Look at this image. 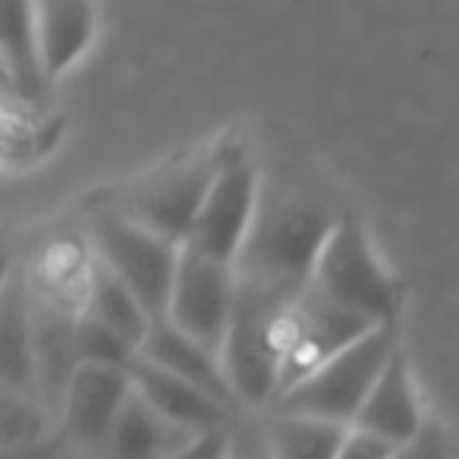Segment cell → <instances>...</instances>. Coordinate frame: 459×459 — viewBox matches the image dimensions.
Segmentation results:
<instances>
[{
  "label": "cell",
  "mask_w": 459,
  "mask_h": 459,
  "mask_svg": "<svg viewBox=\"0 0 459 459\" xmlns=\"http://www.w3.org/2000/svg\"><path fill=\"white\" fill-rule=\"evenodd\" d=\"M227 459H277L264 434V421H233L230 425Z\"/></svg>",
  "instance_id": "7402d4cb"
},
{
  "label": "cell",
  "mask_w": 459,
  "mask_h": 459,
  "mask_svg": "<svg viewBox=\"0 0 459 459\" xmlns=\"http://www.w3.org/2000/svg\"><path fill=\"white\" fill-rule=\"evenodd\" d=\"M57 415L45 403L35 400V396L4 390V428H0L4 453L29 450V446L45 444V440L57 437Z\"/></svg>",
  "instance_id": "ffe728a7"
},
{
  "label": "cell",
  "mask_w": 459,
  "mask_h": 459,
  "mask_svg": "<svg viewBox=\"0 0 459 459\" xmlns=\"http://www.w3.org/2000/svg\"><path fill=\"white\" fill-rule=\"evenodd\" d=\"M337 217L306 202H262L255 227L249 233L237 274L243 281L283 293L290 299L312 287L315 264L321 258Z\"/></svg>",
  "instance_id": "6da1fadb"
},
{
  "label": "cell",
  "mask_w": 459,
  "mask_h": 459,
  "mask_svg": "<svg viewBox=\"0 0 459 459\" xmlns=\"http://www.w3.org/2000/svg\"><path fill=\"white\" fill-rule=\"evenodd\" d=\"M129 381H133V390L148 406L158 409L164 419H170L173 425L186 428L192 434L227 431L233 425V409L221 406L208 394L186 384L183 377L170 375V371L158 368V365L145 362V359H135L133 362Z\"/></svg>",
  "instance_id": "7c38bea8"
},
{
  "label": "cell",
  "mask_w": 459,
  "mask_h": 459,
  "mask_svg": "<svg viewBox=\"0 0 459 459\" xmlns=\"http://www.w3.org/2000/svg\"><path fill=\"white\" fill-rule=\"evenodd\" d=\"M217 164H221V148L170 160L129 186L114 208L139 227L186 246L214 183Z\"/></svg>",
  "instance_id": "8992f818"
},
{
  "label": "cell",
  "mask_w": 459,
  "mask_h": 459,
  "mask_svg": "<svg viewBox=\"0 0 459 459\" xmlns=\"http://www.w3.org/2000/svg\"><path fill=\"white\" fill-rule=\"evenodd\" d=\"M0 66H4V98L7 101L48 108L54 85L48 82L45 64H41L39 32H35V4H22V0L4 4Z\"/></svg>",
  "instance_id": "4fadbf2b"
},
{
  "label": "cell",
  "mask_w": 459,
  "mask_h": 459,
  "mask_svg": "<svg viewBox=\"0 0 459 459\" xmlns=\"http://www.w3.org/2000/svg\"><path fill=\"white\" fill-rule=\"evenodd\" d=\"M290 302V296L239 277L237 308L221 352L239 406L271 409L281 396V321Z\"/></svg>",
  "instance_id": "7a4b0ae2"
},
{
  "label": "cell",
  "mask_w": 459,
  "mask_h": 459,
  "mask_svg": "<svg viewBox=\"0 0 459 459\" xmlns=\"http://www.w3.org/2000/svg\"><path fill=\"white\" fill-rule=\"evenodd\" d=\"M371 331H377V325L333 306L308 287L290 302L281 321V394L306 381Z\"/></svg>",
  "instance_id": "ba28073f"
},
{
  "label": "cell",
  "mask_w": 459,
  "mask_h": 459,
  "mask_svg": "<svg viewBox=\"0 0 459 459\" xmlns=\"http://www.w3.org/2000/svg\"><path fill=\"white\" fill-rule=\"evenodd\" d=\"M262 421L277 459H337L350 431L346 425L287 412H268Z\"/></svg>",
  "instance_id": "ac0fdd59"
},
{
  "label": "cell",
  "mask_w": 459,
  "mask_h": 459,
  "mask_svg": "<svg viewBox=\"0 0 459 459\" xmlns=\"http://www.w3.org/2000/svg\"><path fill=\"white\" fill-rule=\"evenodd\" d=\"M195 437H202V434L173 425L133 390L101 459H170L183 453Z\"/></svg>",
  "instance_id": "2e32d148"
},
{
  "label": "cell",
  "mask_w": 459,
  "mask_h": 459,
  "mask_svg": "<svg viewBox=\"0 0 459 459\" xmlns=\"http://www.w3.org/2000/svg\"><path fill=\"white\" fill-rule=\"evenodd\" d=\"M139 359L170 371V375L183 377L186 384H192V387H198L202 394H208L211 400H217L221 406H227V409L237 406V396H233V387H230L223 359L214 356L211 350H204V346L195 343L192 337L179 333L177 327L167 325V321L152 327Z\"/></svg>",
  "instance_id": "5bb4252c"
},
{
  "label": "cell",
  "mask_w": 459,
  "mask_h": 459,
  "mask_svg": "<svg viewBox=\"0 0 459 459\" xmlns=\"http://www.w3.org/2000/svg\"><path fill=\"white\" fill-rule=\"evenodd\" d=\"M129 396H133V381L126 368L79 365L57 412L64 444L101 459Z\"/></svg>",
  "instance_id": "30bf717a"
},
{
  "label": "cell",
  "mask_w": 459,
  "mask_h": 459,
  "mask_svg": "<svg viewBox=\"0 0 459 459\" xmlns=\"http://www.w3.org/2000/svg\"><path fill=\"white\" fill-rule=\"evenodd\" d=\"M76 346H79V365H110V368H133V362L139 359V352L110 327H104L101 321H95L91 315H79V331H76Z\"/></svg>",
  "instance_id": "44dd1931"
},
{
  "label": "cell",
  "mask_w": 459,
  "mask_h": 459,
  "mask_svg": "<svg viewBox=\"0 0 459 459\" xmlns=\"http://www.w3.org/2000/svg\"><path fill=\"white\" fill-rule=\"evenodd\" d=\"M82 315H91L104 327L120 333L135 352H142V346H145L148 333L154 327L152 315L139 306V299L123 283H117L98 262H95V274H91L89 299H85Z\"/></svg>",
  "instance_id": "d6986e66"
},
{
  "label": "cell",
  "mask_w": 459,
  "mask_h": 459,
  "mask_svg": "<svg viewBox=\"0 0 459 459\" xmlns=\"http://www.w3.org/2000/svg\"><path fill=\"white\" fill-rule=\"evenodd\" d=\"M35 32H39L41 64L48 82H60L82 60L98 32V7L82 0H51L35 4Z\"/></svg>",
  "instance_id": "9a60e30c"
},
{
  "label": "cell",
  "mask_w": 459,
  "mask_h": 459,
  "mask_svg": "<svg viewBox=\"0 0 459 459\" xmlns=\"http://www.w3.org/2000/svg\"><path fill=\"white\" fill-rule=\"evenodd\" d=\"M396 350H400L396 327H377L368 337H362L350 350L340 352L337 359L321 365L306 381H299L287 394L277 396V403L268 412L306 415V419L352 428V421L362 412L365 400L375 390L377 377L384 375Z\"/></svg>",
  "instance_id": "5b68a950"
},
{
  "label": "cell",
  "mask_w": 459,
  "mask_h": 459,
  "mask_svg": "<svg viewBox=\"0 0 459 459\" xmlns=\"http://www.w3.org/2000/svg\"><path fill=\"white\" fill-rule=\"evenodd\" d=\"M89 249L95 262L139 299L154 325L167 318L183 246L139 227L117 208H108L91 221Z\"/></svg>",
  "instance_id": "277c9868"
},
{
  "label": "cell",
  "mask_w": 459,
  "mask_h": 459,
  "mask_svg": "<svg viewBox=\"0 0 459 459\" xmlns=\"http://www.w3.org/2000/svg\"><path fill=\"white\" fill-rule=\"evenodd\" d=\"M394 459H453L450 444H446V434L437 421H428V428L421 431V437L415 444L403 446Z\"/></svg>",
  "instance_id": "cb8c5ba5"
},
{
  "label": "cell",
  "mask_w": 459,
  "mask_h": 459,
  "mask_svg": "<svg viewBox=\"0 0 459 459\" xmlns=\"http://www.w3.org/2000/svg\"><path fill=\"white\" fill-rule=\"evenodd\" d=\"M312 290L371 325L396 327L400 283L381 262L368 230L359 217H337L318 264H315Z\"/></svg>",
  "instance_id": "3957f363"
},
{
  "label": "cell",
  "mask_w": 459,
  "mask_h": 459,
  "mask_svg": "<svg viewBox=\"0 0 459 459\" xmlns=\"http://www.w3.org/2000/svg\"><path fill=\"white\" fill-rule=\"evenodd\" d=\"M230 453V428L227 431H211V434H202L195 437L183 453L170 459H227Z\"/></svg>",
  "instance_id": "d4e9b609"
},
{
  "label": "cell",
  "mask_w": 459,
  "mask_h": 459,
  "mask_svg": "<svg viewBox=\"0 0 459 459\" xmlns=\"http://www.w3.org/2000/svg\"><path fill=\"white\" fill-rule=\"evenodd\" d=\"M396 453H400V446L387 444V440L375 437L362 428H350L337 459H394Z\"/></svg>",
  "instance_id": "603a6c76"
},
{
  "label": "cell",
  "mask_w": 459,
  "mask_h": 459,
  "mask_svg": "<svg viewBox=\"0 0 459 459\" xmlns=\"http://www.w3.org/2000/svg\"><path fill=\"white\" fill-rule=\"evenodd\" d=\"M54 459H98V456H89V453H82V450H73V446H64V450H60Z\"/></svg>",
  "instance_id": "484cf974"
},
{
  "label": "cell",
  "mask_w": 459,
  "mask_h": 459,
  "mask_svg": "<svg viewBox=\"0 0 459 459\" xmlns=\"http://www.w3.org/2000/svg\"><path fill=\"white\" fill-rule=\"evenodd\" d=\"M0 368L4 390L39 396V371H35V333H32V299L29 283L10 277L0 306Z\"/></svg>",
  "instance_id": "e0dca14e"
},
{
  "label": "cell",
  "mask_w": 459,
  "mask_h": 459,
  "mask_svg": "<svg viewBox=\"0 0 459 459\" xmlns=\"http://www.w3.org/2000/svg\"><path fill=\"white\" fill-rule=\"evenodd\" d=\"M262 177L258 167L243 148H221L214 183L202 204L195 227H192L189 249L214 258V262L237 268L255 217L262 211Z\"/></svg>",
  "instance_id": "52a82bcc"
},
{
  "label": "cell",
  "mask_w": 459,
  "mask_h": 459,
  "mask_svg": "<svg viewBox=\"0 0 459 459\" xmlns=\"http://www.w3.org/2000/svg\"><path fill=\"white\" fill-rule=\"evenodd\" d=\"M239 274L233 264L214 262L202 252L183 246L179 258L177 283H173L170 308H167V325H173L179 333L192 337L211 350L214 356L223 352L237 308Z\"/></svg>",
  "instance_id": "9c48e42d"
},
{
  "label": "cell",
  "mask_w": 459,
  "mask_h": 459,
  "mask_svg": "<svg viewBox=\"0 0 459 459\" xmlns=\"http://www.w3.org/2000/svg\"><path fill=\"white\" fill-rule=\"evenodd\" d=\"M352 428H362V431L375 434V437L387 440V444L400 446V450L421 437V431L428 428V419L403 350L394 352V359L387 362L384 375L377 377L375 390L368 394Z\"/></svg>",
  "instance_id": "8fae6325"
}]
</instances>
